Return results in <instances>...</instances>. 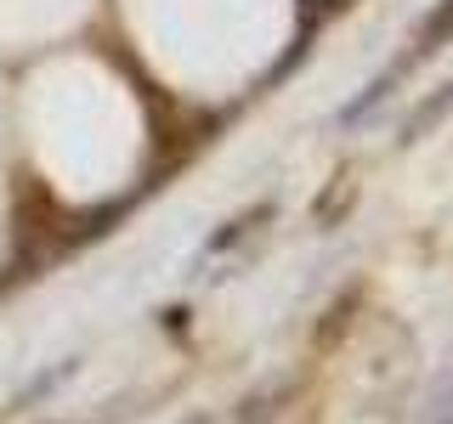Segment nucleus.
I'll return each instance as SVG.
<instances>
[{"instance_id": "f257e3e1", "label": "nucleus", "mask_w": 453, "mask_h": 424, "mask_svg": "<svg viewBox=\"0 0 453 424\" xmlns=\"http://www.w3.org/2000/svg\"><path fill=\"white\" fill-rule=\"evenodd\" d=\"M448 34H453V0H442V6H436L431 18L419 23V40H414V51H408V57H396V63H391V74H408V63H419L425 51H436Z\"/></svg>"}, {"instance_id": "f03ea898", "label": "nucleus", "mask_w": 453, "mask_h": 424, "mask_svg": "<svg viewBox=\"0 0 453 424\" xmlns=\"http://www.w3.org/2000/svg\"><path fill=\"white\" fill-rule=\"evenodd\" d=\"M453 108V85H442V91H436L431 96V102H425L419 113H414V119H408L403 125V141H419V131H425V125H436V119H442V113Z\"/></svg>"}]
</instances>
